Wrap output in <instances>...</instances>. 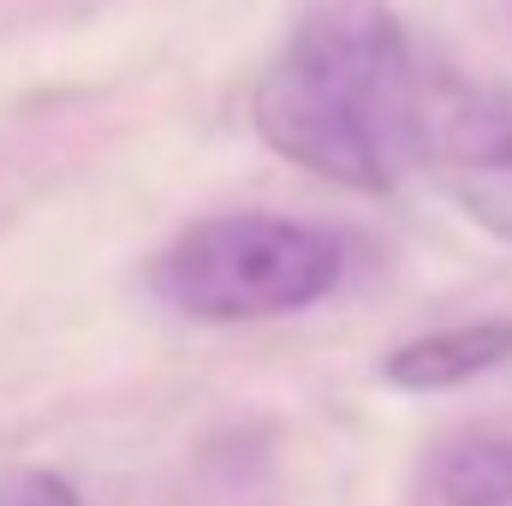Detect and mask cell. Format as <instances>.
I'll use <instances>...</instances> for the list:
<instances>
[{"label": "cell", "mask_w": 512, "mask_h": 506, "mask_svg": "<svg viewBox=\"0 0 512 506\" xmlns=\"http://www.w3.org/2000/svg\"><path fill=\"white\" fill-rule=\"evenodd\" d=\"M429 114L393 0H304L251 90L262 143L346 191H393L429 155Z\"/></svg>", "instance_id": "cell-1"}, {"label": "cell", "mask_w": 512, "mask_h": 506, "mask_svg": "<svg viewBox=\"0 0 512 506\" xmlns=\"http://www.w3.org/2000/svg\"><path fill=\"white\" fill-rule=\"evenodd\" d=\"M346 280V245L286 215H209L155 256V292L191 322H274Z\"/></svg>", "instance_id": "cell-2"}, {"label": "cell", "mask_w": 512, "mask_h": 506, "mask_svg": "<svg viewBox=\"0 0 512 506\" xmlns=\"http://www.w3.org/2000/svg\"><path fill=\"white\" fill-rule=\"evenodd\" d=\"M447 143V185L459 209L512 245V120H489V108H453L429 114V155Z\"/></svg>", "instance_id": "cell-3"}, {"label": "cell", "mask_w": 512, "mask_h": 506, "mask_svg": "<svg viewBox=\"0 0 512 506\" xmlns=\"http://www.w3.org/2000/svg\"><path fill=\"white\" fill-rule=\"evenodd\" d=\"M501 364H512V322H459L393 346L382 358V381L405 393H453Z\"/></svg>", "instance_id": "cell-4"}, {"label": "cell", "mask_w": 512, "mask_h": 506, "mask_svg": "<svg viewBox=\"0 0 512 506\" xmlns=\"http://www.w3.org/2000/svg\"><path fill=\"white\" fill-rule=\"evenodd\" d=\"M423 495L435 506H512V435L459 429L429 453Z\"/></svg>", "instance_id": "cell-5"}, {"label": "cell", "mask_w": 512, "mask_h": 506, "mask_svg": "<svg viewBox=\"0 0 512 506\" xmlns=\"http://www.w3.org/2000/svg\"><path fill=\"white\" fill-rule=\"evenodd\" d=\"M0 506H84V495H78L60 471L18 465V471L0 477Z\"/></svg>", "instance_id": "cell-6"}]
</instances>
